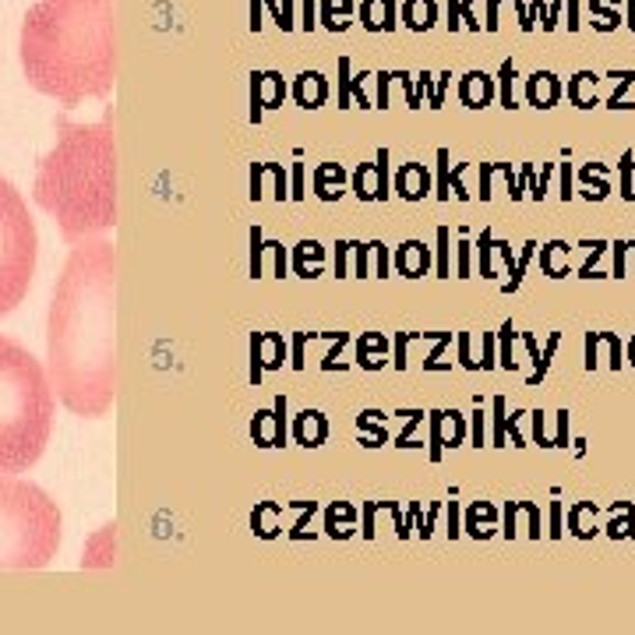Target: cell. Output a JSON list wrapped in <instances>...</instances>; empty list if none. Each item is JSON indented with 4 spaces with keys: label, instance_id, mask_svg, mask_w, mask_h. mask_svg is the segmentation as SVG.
<instances>
[{
    "label": "cell",
    "instance_id": "obj_19",
    "mask_svg": "<svg viewBox=\"0 0 635 635\" xmlns=\"http://www.w3.org/2000/svg\"><path fill=\"white\" fill-rule=\"evenodd\" d=\"M590 519H597V505H590V501H583V505H576L572 512H568V530H572V537L586 540L597 533V523L590 526Z\"/></svg>",
    "mask_w": 635,
    "mask_h": 635
},
{
    "label": "cell",
    "instance_id": "obj_14",
    "mask_svg": "<svg viewBox=\"0 0 635 635\" xmlns=\"http://www.w3.org/2000/svg\"><path fill=\"white\" fill-rule=\"evenodd\" d=\"M293 96H297L300 106L314 110V106H322V103H325V96H329V85H325L322 75H314V71H307V75H300L297 85H293Z\"/></svg>",
    "mask_w": 635,
    "mask_h": 635
},
{
    "label": "cell",
    "instance_id": "obj_29",
    "mask_svg": "<svg viewBox=\"0 0 635 635\" xmlns=\"http://www.w3.org/2000/svg\"><path fill=\"white\" fill-rule=\"evenodd\" d=\"M625 269H628V244H625V240H618V244H614V272H611V276L621 279V276H625Z\"/></svg>",
    "mask_w": 635,
    "mask_h": 635
},
{
    "label": "cell",
    "instance_id": "obj_27",
    "mask_svg": "<svg viewBox=\"0 0 635 635\" xmlns=\"http://www.w3.org/2000/svg\"><path fill=\"white\" fill-rule=\"evenodd\" d=\"M632 170H635V163H632V152H625V156H621V195H625V202H635Z\"/></svg>",
    "mask_w": 635,
    "mask_h": 635
},
{
    "label": "cell",
    "instance_id": "obj_5",
    "mask_svg": "<svg viewBox=\"0 0 635 635\" xmlns=\"http://www.w3.org/2000/svg\"><path fill=\"white\" fill-rule=\"evenodd\" d=\"M60 547V508L43 487L0 473V572L46 568Z\"/></svg>",
    "mask_w": 635,
    "mask_h": 635
},
{
    "label": "cell",
    "instance_id": "obj_18",
    "mask_svg": "<svg viewBox=\"0 0 635 635\" xmlns=\"http://www.w3.org/2000/svg\"><path fill=\"white\" fill-rule=\"evenodd\" d=\"M325 420H322V413H300V420H297V438H300V445H307V449H314V445H322V438H325Z\"/></svg>",
    "mask_w": 635,
    "mask_h": 635
},
{
    "label": "cell",
    "instance_id": "obj_33",
    "mask_svg": "<svg viewBox=\"0 0 635 635\" xmlns=\"http://www.w3.org/2000/svg\"><path fill=\"white\" fill-rule=\"evenodd\" d=\"M551 537H561V505L554 501V512H551Z\"/></svg>",
    "mask_w": 635,
    "mask_h": 635
},
{
    "label": "cell",
    "instance_id": "obj_23",
    "mask_svg": "<svg viewBox=\"0 0 635 635\" xmlns=\"http://www.w3.org/2000/svg\"><path fill=\"white\" fill-rule=\"evenodd\" d=\"M607 533H611L614 540H621V537H635V508L632 505H625V519H621V512L614 508V519L607 523Z\"/></svg>",
    "mask_w": 635,
    "mask_h": 635
},
{
    "label": "cell",
    "instance_id": "obj_17",
    "mask_svg": "<svg viewBox=\"0 0 635 635\" xmlns=\"http://www.w3.org/2000/svg\"><path fill=\"white\" fill-rule=\"evenodd\" d=\"M494 523H498V508L487 505V501H477V505L470 508V516H466V530H470V537H491Z\"/></svg>",
    "mask_w": 635,
    "mask_h": 635
},
{
    "label": "cell",
    "instance_id": "obj_7",
    "mask_svg": "<svg viewBox=\"0 0 635 635\" xmlns=\"http://www.w3.org/2000/svg\"><path fill=\"white\" fill-rule=\"evenodd\" d=\"M561 92H565V85L558 82L554 71H533V75L526 78V103L537 106V110H551L561 99Z\"/></svg>",
    "mask_w": 635,
    "mask_h": 635
},
{
    "label": "cell",
    "instance_id": "obj_13",
    "mask_svg": "<svg viewBox=\"0 0 635 635\" xmlns=\"http://www.w3.org/2000/svg\"><path fill=\"white\" fill-rule=\"evenodd\" d=\"M597 82L600 75L579 71V75H572V82L565 85V96L572 99V106H579V110H593V106H597Z\"/></svg>",
    "mask_w": 635,
    "mask_h": 635
},
{
    "label": "cell",
    "instance_id": "obj_28",
    "mask_svg": "<svg viewBox=\"0 0 635 635\" xmlns=\"http://www.w3.org/2000/svg\"><path fill=\"white\" fill-rule=\"evenodd\" d=\"M505 399H494V445H505Z\"/></svg>",
    "mask_w": 635,
    "mask_h": 635
},
{
    "label": "cell",
    "instance_id": "obj_9",
    "mask_svg": "<svg viewBox=\"0 0 635 635\" xmlns=\"http://www.w3.org/2000/svg\"><path fill=\"white\" fill-rule=\"evenodd\" d=\"M533 438H537V445H544V449H565L568 445V413H554V420H547L544 413H537L533 417Z\"/></svg>",
    "mask_w": 635,
    "mask_h": 635
},
{
    "label": "cell",
    "instance_id": "obj_24",
    "mask_svg": "<svg viewBox=\"0 0 635 635\" xmlns=\"http://www.w3.org/2000/svg\"><path fill=\"white\" fill-rule=\"evenodd\" d=\"M498 78H501V106H505V110H516V96H512V85H516V64L505 60L501 71H498Z\"/></svg>",
    "mask_w": 635,
    "mask_h": 635
},
{
    "label": "cell",
    "instance_id": "obj_1",
    "mask_svg": "<svg viewBox=\"0 0 635 635\" xmlns=\"http://www.w3.org/2000/svg\"><path fill=\"white\" fill-rule=\"evenodd\" d=\"M46 374L75 417L110 413L117 399V251L110 240L78 244L53 286Z\"/></svg>",
    "mask_w": 635,
    "mask_h": 635
},
{
    "label": "cell",
    "instance_id": "obj_32",
    "mask_svg": "<svg viewBox=\"0 0 635 635\" xmlns=\"http://www.w3.org/2000/svg\"><path fill=\"white\" fill-rule=\"evenodd\" d=\"M568 29H579V0H568Z\"/></svg>",
    "mask_w": 635,
    "mask_h": 635
},
{
    "label": "cell",
    "instance_id": "obj_12",
    "mask_svg": "<svg viewBox=\"0 0 635 635\" xmlns=\"http://www.w3.org/2000/svg\"><path fill=\"white\" fill-rule=\"evenodd\" d=\"M396 187H399V195L403 198L417 202V198H424L427 191H431V177H427L424 166L406 163V166H399V173H396Z\"/></svg>",
    "mask_w": 635,
    "mask_h": 635
},
{
    "label": "cell",
    "instance_id": "obj_20",
    "mask_svg": "<svg viewBox=\"0 0 635 635\" xmlns=\"http://www.w3.org/2000/svg\"><path fill=\"white\" fill-rule=\"evenodd\" d=\"M590 11H593V18H597V29L600 32H614L621 25L618 0H590Z\"/></svg>",
    "mask_w": 635,
    "mask_h": 635
},
{
    "label": "cell",
    "instance_id": "obj_6",
    "mask_svg": "<svg viewBox=\"0 0 635 635\" xmlns=\"http://www.w3.org/2000/svg\"><path fill=\"white\" fill-rule=\"evenodd\" d=\"M36 223L8 177H0V318L25 300L36 272Z\"/></svg>",
    "mask_w": 635,
    "mask_h": 635
},
{
    "label": "cell",
    "instance_id": "obj_2",
    "mask_svg": "<svg viewBox=\"0 0 635 635\" xmlns=\"http://www.w3.org/2000/svg\"><path fill=\"white\" fill-rule=\"evenodd\" d=\"M18 57L29 85L60 106L103 99L117 82V0H39L25 11Z\"/></svg>",
    "mask_w": 635,
    "mask_h": 635
},
{
    "label": "cell",
    "instance_id": "obj_11",
    "mask_svg": "<svg viewBox=\"0 0 635 635\" xmlns=\"http://www.w3.org/2000/svg\"><path fill=\"white\" fill-rule=\"evenodd\" d=\"M463 434H466V427H463V417H459V413H434V459L441 456L445 445L456 449L459 441H463Z\"/></svg>",
    "mask_w": 635,
    "mask_h": 635
},
{
    "label": "cell",
    "instance_id": "obj_21",
    "mask_svg": "<svg viewBox=\"0 0 635 635\" xmlns=\"http://www.w3.org/2000/svg\"><path fill=\"white\" fill-rule=\"evenodd\" d=\"M251 434L262 441L265 449H272V445H279V441H283V424H279V420H272V413H262V420H254Z\"/></svg>",
    "mask_w": 635,
    "mask_h": 635
},
{
    "label": "cell",
    "instance_id": "obj_35",
    "mask_svg": "<svg viewBox=\"0 0 635 635\" xmlns=\"http://www.w3.org/2000/svg\"><path fill=\"white\" fill-rule=\"evenodd\" d=\"M628 364L635 367V336H632V343H628Z\"/></svg>",
    "mask_w": 635,
    "mask_h": 635
},
{
    "label": "cell",
    "instance_id": "obj_31",
    "mask_svg": "<svg viewBox=\"0 0 635 635\" xmlns=\"http://www.w3.org/2000/svg\"><path fill=\"white\" fill-rule=\"evenodd\" d=\"M473 417H477V420H473V441H477V449H480V445H484V413H473Z\"/></svg>",
    "mask_w": 635,
    "mask_h": 635
},
{
    "label": "cell",
    "instance_id": "obj_10",
    "mask_svg": "<svg viewBox=\"0 0 635 635\" xmlns=\"http://www.w3.org/2000/svg\"><path fill=\"white\" fill-rule=\"evenodd\" d=\"M459 99H463L470 110H484L494 99V82L484 75V71H470V75L459 82Z\"/></svg>",
    "mask_w": 635,
    "mask_h": 635
},
{
    "label": "cell",
    "instance_id": "obj_22",
    "mask_svg": "<svg viewBox=\"0 0 635 635\" xmlns=\"http://www.w3.org/2000/svg\"><path fill=\"white\" fill-rule=\"evenodd\" d=\"M399 265H403L406 276H417V272L427 269V251L420 244H406L403 251H399Z\"/></svg>",
    "mask_w": 635,
    "mask_h": 635
},
{
    "label": "cell",
    "instance_id": "obj_34",
    "mask_svg": "<svg viewBox=\"0 0 635 635\" xmlns=\"http://www.w3.org/2000/svg\"><path fill=\"white\" fill-rule=\"evenodd\" d=\"M625 4H628V15H625L628 18V29L635 32V0H625Z\"/></svg>",
    "mask_w": 635,
    "mask_h": 635
},
{
    "label": "cell",
    "instance_id": "obj_8",
    "mask_svg": "<svg viewBox=\"0 0 635 635\" xmlns=\"http://www.w3.org/2000/svg\"><path fill=\"white\" fill-rule=\"evenodd\" d=\"M519 530H526V537H540V512L533 501H508L505 508V537H519Z\"/></svg>",
    "mask_w": 635,
    "mask_h": 635
},
{
    "label": "cell",
    "instance_id": "obj_30",
    "mask_svg": "<svg viewBox=\"0 0 635 635\" xmlns=\"http://www.w3.org/2000/svg\"><path fill=\"white\" fill-rule=\"evenodd\" d=\"M572 195H576V191H572V163H565L561 166V198L568 202Z\"/></svg>",
    "mask_w": 635,
    "mask_h": 635
},
{
    "label": "cell",
    "instance_id": "obj_4",
    "mask_svg": "<svg viewBox=\"0 0 635 635\" xmlns=\"http://www.w3.org/2000/svg\"><path fill=\"white\" fill-rule=\"evenodd\" d=\"M57 392L46 367L15 339L0 336V473H25L50 445Z\"/></svg>",
    "mask_w": 635,
    "mask_h": 635
},
{
    "label": "cell",
    "instance_id": "obj_26",
    "mask_svg": "<svg viewBox=\"0 0 635 635\" xmlns=\"http://www.w3.org/2000/svg\"><path fill=\"white\" fill-rule=\"evenodd\" d=\"M611 78H618V89H614V96H611V110H625V96L635 85V75L632 71H621V75H611Z\"/></svg>",
    "mask_w": 635,
    "mask_h": 635
},
{
    "label": "cell",
    "instance_id": "obj_16",
    "mask_svg": "<svg viewBox=\"0 0 635 635\" xmlns=\"http://www.w3.org/2000/svg\"><path fill=\"white\" fill-rule=\"evenodd\" d=\"M403 22L410 25L413 32H427L434 22H438V8H434V0H406Z\"/></svg>",
    "mask_w": 635,
    "mask_h": 635
},
{
    "label": "cell",
    "instance_id": "obj_25",
    "mask_svg": "<svg viewBox=\"0 0 635 635\" xmlns=\"http://www.w3.org/2000/svg\"><path fill=\"white\" fill-rule=\"evenodd\" d=\"M558 343H561V336L554 332L551 339H547V350L540 353V360H537V371L530 374V381L537 385V381H544V374H547V367H551V357H554V350H558Z\"/></svg>",
    "mask_w": 635,
    "mask_h": 635
},
{
    "label": "cell",
    "instance_id": "obj_15",
    "mask_svg": "<svg viewBox=\"0 0 635 635\" xmlns=\"http://www.w3.org/2000/svg\"><path fill=\"white\" fill-rule=\"evenodd\" d=\"M568 251H572V244H565V240H551V244L540 251V269H544V276L551 279L568 276Z\"/></svg>",
    "mask_w": 635,
    "mask_h": 635
},
{
    "label": "cell",
    "instance_id": "obj_3",
    "mask_svg": "<svg viewBox=\"0 0 635 635\" xmlns=\"http://www.w3.org/2000/svg\"><path fill=\"white\" fill-rule=\"evenodd\" d=\"M57 145L43 156L32 198L50 212L71 247L99 240L117 226V145L113 124H57Z\"/></svg>",
    "mask_w": 635,
    "mask_h": 635
}]
</instances>
